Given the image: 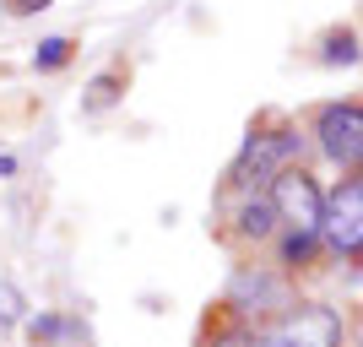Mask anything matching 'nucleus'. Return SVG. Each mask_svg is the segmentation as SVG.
Here are the masks:
<instances>
[{
    "mask_svg": "<svg viewBox=\"0 0 363 347\" xmlns=\"http://www.w3.org/2000/svg\"><path fill=\"white\" fill-rule=\"evenodd\" d=\"M255 347H342V315L331 304H288L250 326Z\"/></svg>",
    "mask_w": 363,
    "mask_h": 347,
    "instance_id": "1",
    "label": "nucleus"
},
{
    "mask_svg": "<svg viewBox=\"0 0 363 347\" xmlns=\"http://www.w3.org/2000/svg\"><path fill=\"white\" fill-rule=\"evenodd\" d=\"M303 158V136L298 131H260V136L244 141V152L228 168V184H272L282 180L288 168H298Z\"/></svg>",
    "mask_w": 363,
    "mask_h": 347,
    "instance_id": "2",
    "label": "nucleus"
},
{
    "mask_svg": "<svg viewBox=\"0 0 363 347\" xmlns=\"http://www.w3.org/2000/svg\"><path fill=\"white\" fill-rule=\"evenodd\" d=\"M272 211L277 223H288V239H303L315 244L320 239V211H325V196H320V184L303 174V168H288L282 180H272Z\"/></svg>",
    "mask_w": 363,
    "mask_h": 347,
    "instance_id": "3",
    "label": "nucleus"
},
{
    "mask_svg": "<svg viewBox=\"0 0 363 347\" xmlns=\"http://www.w3.org/2000/svg\"><path fill=\"white\" fill-rule=\"evenodd\" d=\"M320 239L331 244L336 255H363V180H342L325 196V211H320Z\"/></svg>",
    "mask_w": 363,
    "mask_h": 347,
    "instance_id": "4",
    "label": "nucleus"
},
{
    "mask_svg": "<svg viewBox=\"0 0 363 347\" xmlns=\"http://www.w3.org/2000/svg\"><path fill=\"white\" fill-rule=\"evenodd\" d=\"M320 152L342 168H363V104H331L315 120Z\"/></svg>",
    "mask_w": 363,
    "mask_h": 347,
    "instance_id": "5",
    "label": "nucleus"
},
{
    "mask_svg": "<svg viewBox=\"0 0 363 347\" xmlns=\"http://www.w3.org/2000/svg\"><path fill=\"white\" fill-rule=\"evenodd\" d=\"M272 228H277V211H272L266 196H255V201L239 206V233L244 239H272Z\"/></svg>",
    "mask_w": 363,
    "mask_h": 347,
    "instance_id": "6",
    "label": "nucleus"
},
{
    "mask_svg": "<svg viewBox=\"0 0 363 347\" xmlns=\"http://www.w3.org/2000/svg\"><path fill=\"white\" fill-rule=\"evenodd\" d=\"M71 38H44V44H38V55H33V65H38V71H60L65 60H71Z\"/></svg>",
    "mask_w": 363,
    "mask_h": 347,
    "instance_id": "7",
    "label": "nucleus"
},
{
    "mask_svg": "<svg viewBox=\"0 0 363 347\" xmlns=\"http://www.w3.org/2000/svg\"><path fill=\"white\" fill-rule=\"evenodd\" d=\"M320 60H325V65H352V60H358V38H352V33H331Z\"/></svg>",
    "mask_w": 363,
    "mask_h": 347,
    "instance_id": "8",
    "label": "nucleus"
},
{
    "mask_svg": "<svg viewBox=\"0 0 363 347\" xmlns=\"http://www.w3.org/2000/svg\"><path fill=\"white\" fill-rule=\"evenodd\" d=\"M22 309H28V299H22V287L0 277V326H16V320H22Z\"/></svg>",
    "mask_w": 363,
    "mask_h": 347,
    "instance_id": "9",
    "label": "nucleus"
},
{
    "mask_svg": "<svg viewBox=\"0 0 363 347\" xmlns=\"http://www.w3.org/2000/svg\"><path fill=\"white\" fill-rule=\"evenodd\" d=\"M28 336H33V342H60V336H65V320H55V315H44V320H33V326H28Z\"/></svg>",
    "mask_w": 363,
    "mask_h": 347,
    "instance_id": "10",
    "label": "nucleus"
},
{
    "mask_svg": "<svg viewBox=\"0 0 363 347\" xmlns=\"http://www.w3.org/2000/svg\"><path fill=\"white\" fill-rule=\"evenodd\" d=\"M108 98H114V76H98V82H92V98H87V109H104Z\"/></svg>",
    "mask_w": 363,
    "mask_h": 347,
    "instance_id": "11",
    "label": "nucleus"
},
{
    "mask_svg": "<svg viewBox=\"0 0 363 347\" xmlns=\"http://www.w3.org/2000/svg\"><path fill=\"white\" fill-rule=\"evenodd\" d=\"M49 0H6V11H16V16H28V11H44Z\"/></svg>",
    "mask_w": 363,
    "mask_h": 347,
    "instance_id": "12",
    "label": "nucleus"
},
{
    "mask_svg": "<svg viewBox=\"0 0 363 347\" xmlns=\"http://www.w3.org/2000/svg\"><path fill=\"white\" fill-rule=\"evenodd\" d=\"M358 347H363V342H358Z\"/></svg>",
    "mask_w": 363,
    "mask_h": 347,
    "instance_id": "13",
    "label": "nucleus"
}]
</instances>
